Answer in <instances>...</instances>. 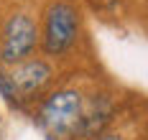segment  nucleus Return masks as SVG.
Instances as JSON below:
<instances>
[{"mask_svg": "<svg viewBox=\"0 0 148 140\" xmlns=\"http://www.w3.org/2000/svg\"><path fill=\"white\" fill-rule=\"evenodd\" d=\"M87 89L77 82H59L33 105V122L46 140H82Z\"/></svg>", "mask_w": 148, "mask_h": 140, "instance_id": "obj_1", "label": "nucleus"}, {"mask_svg": "<svg viewBox=\"0 0 148 140\" xmlns=\"http://www.w3.org/2000/svg\"><path fill=\"white\" fill-rule=\"evenodd\" d=\"M84 38V16L72 0H49L38 16V54L59 64L69 59Z\"/></svg>", "mask_w": 148, "mask_h": 140, "instance_id": "obj_2", "label": "nucleus"}, {"mask_svg": "<svg viewBox=\"0 0 148 140\" xmlns=\"http://www.w3.org/2000/svg\"><path fill=\"white\" fill-rule=\"evenodd\" d=\"M38 54V18L15 8L0 23V66L10 69Z\"/></svg>", "mask_w": 148, "mask_h": 140, "instance_id": "obj_3", "label": "nucleus"}, {"mask_svg": "<svg viewBox=\"0 0 148 140\" xmlns=\"http://www.w3.org/2000/svg\"><path fill=\"white\" fill-rule=\"evenodd\" d=\"M8 77H10V84L15 89L18 102H21V109H28L59 84L61 71H59V64L44 59L41 54H36V56H31L26 61L10 66Z\"/></svg>", "mask_w": 148, "mask_h": 140, "instance_id": "obj_4", "label": "nucleus"}, {"mask_svg": "<svg viewBox=\"0 0 148 140\" xmlns=\"http://www.w3.org/2000/svg\"><path fill=\"white\" fill-rule=\"evenodd\" d=\"M0 97L13 109H21V102H18L15 89H13V84H10V77H8V69H3V66H0Z\"/></svg>", "mask_w": 148, "mask_h": 140, "instance_id": "obj_5", "label": "nucleus"}, {"mask_svg": "<svg viewBox=\"0 0 148 140\" xmlns=\"http://www.w3.org/2000/svg\"><path fill=\"white\" fill-rule=\"evenodd\" d=\"M87 140H130L123 130H115V127H110V130H105L100 135H95V138H87Z\"/></svg>", "mask_w": 148, "mask_h": 140, "instance_id": "obj_6", "label": "nucleus"}]
</instances>
